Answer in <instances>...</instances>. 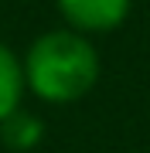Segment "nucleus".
<instances>
[{
  "instance_id": "1",
  "label": "nucleus",
  "mask_w": 150,
  "mask_h": 153,
  "mask_svg": "<svg viewBox=\"0 0 150 153\" xmlns=\"http://www.w3.org/2000/svg\"><path fill=\"white\" fill-rule=\"evenodd\" d=\"M21 65L24 85L51 105L75 102L99 82V55L78 31H48L34 38Z\"/></svg>"
},
{
  "instance_id": "2",
  "label": "nucleus",
  "mask_w": 150,
  "mask_h": 153,
  "mask_svg": "<svg viewBox=\"0 0 150 153\" xmlns=\"http://www.w3.org/2000/svg\"><path fill=\"white\" fill-rule=\"evenodd\" d=\"M133 0H58V10L65 17L68 31L78 34H106L116 31L130 17Z\"/></svg>"
},
{
  "instance_id": "3",
  "label": "nucleus",
  "mask_w": 150,
  "mask_h": 153,
  "mask_svg": "<svg viewBox=\"0 0 150 153\" xmlns=\"http://www.w3.org/2000/svg\"><path fill=\"white\" fill-rule=\"evenodd\" d=\"M24 92H28V85H24V65H21V58L0 41V123L10 112L21 109Z\"/></svg>"
},
{
  "instance_id": "4",
  "label": "nucleus",
  "mask_w": 150,
  "mask_h": 153,
  "mask_svg": "<svg viewBox=\"0 0 150 153\" xmlns=\"http://www.w3.org/2000/svg\"><path fill=\"white\" fill-rule=\"evenodd\" d=\"M41 136H45V123L38 119V116L17 109L10 112L4 123H0V140H4V146L10 150H34L41 143Z\"/></svg>"
}]
</instances>
